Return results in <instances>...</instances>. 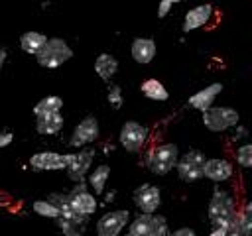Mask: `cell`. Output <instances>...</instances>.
I'll list each match as a JSON object with an SVG mask.
<instances>
[{
  "mask_svg": "<svg viewBox=\"0 0 252 236\" xmlns=\"http://www.w3.org/2000/svg\"><path fill=\"white\" fill-rule=\"evenodd\" d=\"M236 205L230 193L217 189L209 201V220L213 224V228H224L228 226V222L234 218L236 214Z\"/></svg>",
  "mask_w": 252,
  "mask_h": 236,
  "instance_id": "cell-1",
  "label": "cell"
},
{
  "mask_svg": "<svg viewBox=\"0 0 252 236\" xmlns=\"http://www.w3.org/2000/svg\"><path fill=\"white\" fill-rule=\"evenodd\" d=\"M71 57H73V49L61 37H47L45 45L35 55L39 67H43V69H57L63 63H67Z\"/></svg>",
  "mask_w": 252,
  "mask_h": 236,
  "instance_id": "cell-2",
  "label": "cell"
},
{
  "mask_svg": "<svg viewBox=\"0 0 252 236\" xmlns=\"http://www.w3.org/2000/svg\"><path fill=\"white\" fill-rule=\"evenodd\" d=\"M177 157H179V148L175 144H161V146H156L148 157H146V165L152 173L156 175H165L169 173L171 169H175V163H177Z\"/></svg>",
  "mask_w": 252,
  "mask_h": 236,
  "instance_id": "cell-3",
  "label": "cell"
},
{
  "mask_svg": "<svg viewBox=\"0 0 252 236\" xmlns=\"http://www.w3.org/2000/svg\"><path fill=\"white\" fill-rule=\"evenodd\" d=\"M240 116L230 106H211L203 112V126L211 132H224L238 124Z\"/></svg>",
  "mask_w": 252,
  "mask_h": 236,
  "instance_id": "cell-4",
  "label": "cell"
},
{
  "mask_svg": "<svg viewBox=\"0 0 252 236\" xmlns=\"http://www.w3.org/2000/svg\"><path fill=\"white\" fill-rule=\"evenodd\" d=\"M148 136H150L148 126H144L142 122H136V120H126L120 128L118 142L126 151L138 153V151L144 149V146L148 142Z\"/></svg>",
  "mask_w": 252,
  "mask_h": 236,
  "instance_id": "cell-5",
  "label": "cell"
},
{
  "mask_svg": "<svg viewBox=\"0 0 252 236\" xmlns=\"http://www.w3.org/2000/svg\"><path fill=\"white\" fill-rule=\"evenodd\" d=\"M205 153L199 149H189L183 155L177 157L175 169L181 181L185 183H195L199 179H203V165H205Z\"/></svg>",
  "mask_w": 252,
  "mask_h": 236,
  "instance_id": "cell-6",
  "label": "cell"
},
{
  "mask_svg": "<svg viewBox=\"0 0 252 236\" xmlns=\"http://www.w3.org/2000/svg\"><path fill=\"white\" fill-rule=\"evenodd\" d=\"M93 157H94V149L93 148H83L77 153H69V159H67V165H65L67 177L71 181H75V183L85 181L87 173L91 171Z\"/></svg>",
  "mask_w": 252,
  "mask_h": 236,
  "instance_id": "cell-7",
  "label": "cell"
},
{
  "mask_svg": "<svg viewBox=\"0 0 252 236\" xmlns=\"http://www.w3.org/2000/svg\"><path fill=\"white\" fill-rule=\"evenodd\" d=\"M128 220H130V212L126 208L104 212L96 220V236H118L122 228L128 224Z\"/></svg>",
  "mask_w": 252,
  "mask_h": 236,
  "instance_id": "cell-8",
  "label": "cell"
},
{
  "mask_svg": "<svg viewBox=\"0 0 252 236\" xmlns=\"http://www.w3.org/2000/svg\"><path fill=\"white\" fill-rule=\"evenodd\" d=\"M132 199H134V205L140 208V212H148V214H154L159 208V205H161V193L152 183L140 185L134 191Z\"/></svg>",
  "mask_w": 252,
  "mask_h": 236,
  "instance_id": "cell-9",
  "label": "cell"
},
{
  "mask_svg": "<svg viewBox=\"0 0 252 236\" xmlns=\"http://www.w3.org/2000/svg\"><path fill=\"white\" fill-rule=\"evenodd\" d=\"M98 138V120L94 116H85L73 130L69 144L73 148H85L89 144H93Z\"/></svg>",
  "mask_w": 252,
  "mask_h": 236,
  "instance_id": "cell-10",
  "label": "cell"
},
{
  "mask_svg": "<svg viewBox=\"0 0 252 236\" xmlns=\"http://www.w3.org/2000/svg\"><path fill=\"white\" fill-rule=\"evenodd\" d=\"M67 197H69L71 206H73L79 214H83V216H91V214H94V210H96V206H98L94 195H93L91 191L85 189V183H83V181H81L71 193H67Z\"/></svg>",
  "mask_w": 252,
  "mask_h": 236,
  "instance_id": "cell-11",
  "label": "cell"
},
{
  "mask_svg": "<svg viewBox=\"0 0 252 236\" xmlns=\"http://www.w3.org/2000/svg\"><path fill=\"white\" fill-rule=\"evenodd\" d=\"M69 153H57V151H37L30 157V165L39 171H63L67 165Z\"/></svg>",
  "mask_w": 252,
  "mask_h": 236,
  "instance_id": "cell-12",
  "label": "cell"
},
{
  "mask_svg": "<svg viewBox=\"0 0 252 236\" xmlns=\"http://www.w3.org/2000/svg\"><path fill=\"white\" fill-rule=\"evenodd\" d=\"M234 173V167L228 159H222V157H211V159H205V165H203V177L215 181V183H222L226 179H230Z\"/></svg>",
  "mask_w": 252,
  "mask_h": 236,
  "instance_id": "cell-13",
  "label": "cell"
},
{
  "mask_svg": "<svg viewBox=\"0 0 252 236\" xmlns=\"http://www.w3.org/2000/svg\"><path fill=\"white\" fill-rule=\"evenodd\" d=\"M220 92H222V85H220V83H211V85H207L205 88H201V90H197L195 94L189 96V106L195 108V110H199V112H205L207 108L213 106L215 98H217Z\"/></svg>",
  "mask_w": 252,
  "mask_h": 236,
  "instance_id": "cell-14",
  "label": "cell"
},
{
  "mask_svg": "<svg viewBox=\"0 0 252 236\" xmlns=\"http://www.w3.org/2000/svg\"><path fill=\"white\" fill-rule=\"evenodd\" d=\"M211 18H213V6L211 4H199L191 10H187V14L183 18V31L189 33L197 28H203L205 24H209Z\"/></svg>",
  "mask_w": 252,
  "mask_h": 236,
  "instance_id": "cell-15",
  "label": "cell"
},
{
  "mask_svg": "<svg viewBox=\"0 0 252 236\" xmlns=\"http://www.w3.org/2000/svg\"><path fill=\"white\" fill-rule=\"evenodd\" d=\"M132 59L140 65H148L156 57V41L150 37H136L130 45Z\"/></svg>",
  "mask_w": 252,
  "mask_h": 236,
  "instance_id": "cell-16",
  "label": "cell"
},
{
  "mask_svg": "<svg viewBox=\"0 0 252 236\" xmlns=\"http://www.w3.org/2000/svg\"><path fill=\"white\" fill-rule=\"evenodd\" d=\"M35 130L37 134L41 136H53L57 132L63 130V114L61 112H49V114H41V116H35Z\"/></svg>",
  "mask_w": 252,
  "mask_h": 236,
  "instance_id": "cell-17",
  "label": "cell"
},
{
  "mask_svg": "<svg viewBox=\"0 0 252 236\" xmlns=\"http://www.w3.org/2000/svg\"><path fill=\"white\" fill-rule=\"evenodd\" d=\"M118 71V59L110 53H100L94 59V73L102 79V81H110Z\"/></svg>",
  "mask_w": 252,
  "mask_h": 236,
  "instance_id": "cell-18",
  "label": "cell"
},
{
  "mask_svg": "<svg viewBox=\"0 0 252 236\" xmlns=\"http://www.w3.org/2000/svg\"><path fill=\"white\" fill-rule=\"evenodd\" d=\"M140 90H142V94H144L146 98H150V100L163 102V100H167V98H169L167 88H165V87H163V83H161V81H158V79H146V81H142Z\"/></svg>",
  "mask_w": 252,
  "mask_h": 236,
  "instance_id": "cell-19",
  "label": "cell"
},
{
  "mask_svg": "<svg viewBox=\"0 0 252 236\" xmlns=\"http://www.w3.org/2000/svg\"><path fill=\"white\" fill-rule=\"evenodd\" d=\"M45 41H47V35L39 31H26L20 35V47L30 55H37L39 49L45 45Z\"/></svg>",
  "mask_w": 252,
  "mask_h": 236,
  "instance_id": "cell-20",
  "label": "cell"
},
{
  "mask_svg": "<svg viewBox=\"0 0 252 236\" xmlns=\"http://www.w3.org/2000/svg\"><path fill=\"white\" fill-rule=\"evenodd\" d=\"M110 177V167L108 165H96L93 171H89V185L94 191V195H100L104 191V185Z\"/></svg>",
  "mask_w": 252,
  "mask_h": 236,
  "instance_id": "cell-21",
  "label": "cell"
},
{
  "mask_svg": "<svg viewBox=\"0 0 252 236\" xmlns=\"http://www.w3.org/2000/svg\"><path fill=\"white\" fill-rule=\"evenodd\" d=\"M61 108H63V98L51 94V96L41 98V100L33 106V114H35V116H41V114H49V112H61Z\"/></svg>",
  "mask_w": 252,
  "mask_h": 236,
  "instance_id": "cell-22",
  "label": "cell"
},
{
  "mask_svg": "<svg viewBox=\"0 0 252 236\" xmlns=\"http://www.w3.org/2000/svg\"><path fill=\"white\" fill-rule=\"evenodd\" d=\"M32 208H33L35 214H39V216H43V218H53V220L59 218V208H57L51 201H47V199L33 201V203H32Z\"/></svg>",
  "mask_w": 252,
  "mask_h": 236,
  "instance_id": "cell-23",
  "label": "cell"
},
{
  "mask_svg": "<svg viewBox=\"0 0 252 236\" xmlns=\"http://www.w3.org/2000/svg\"><path fill=\"white\" fill-rule=\"evenodd\" d=\"M150 222H152V214L140 212V216H136V218L130 222L128 232H130V234H136V236H146V234H148V228H150Z\"/></svg>",
  "mask_w": 252,
  "mask_h": 236,
  "instance_id": "cell-24",
  "label": "cell"
},
{
  "mask_svg": "<svg viewBox=\"0 0 252 236\" xmlns=\"http://www.w3.org/2000/svg\"><path fill=\"white\" fill-rule=\"evenodd\" d=\"M167 234H169V230H167L165 216L152 214V222H150V228H148V234L146 236H167Z\"/></svg>",
  "mask_w": 252,
  "mask_h": 236,
  "instance_id": "cell-25",
  "label": "cell"
},
{
  "mask_svg": "<svg viewBox=\"0 0 252 236\" xmlns=\"http://www.w3.org/2000/svg\"><path fill=\"white\" fill-rule=\"evenodd\" d=\"M238 220H240L242 236H250V232H252V206H250V203H246L244 208L238 212Z\"/></svg>",
  "mask_w": 252,
  "mask_h": 236,
  "instance_id": "cell-26",
  "label": "cell"
},
{
  "mask_svg": "<svg viewBox=\"0 0 252 236\" xmlns=\"http://www.w3.org/2000/svg\"><path fill=\"white\" fill-rule=\"evenodd\" d=\"M236 161L240 167L248 169L252 167V146L250 144H242L238 149H236Z\"/></svg>",
  "mask_w": 252,
  "mask_h": 236,
  "instance_id": "cell-27",
  "label": "cell"
},
{
  "mask_svg": "<svg viewBox=\"0 0 252 236\" xmlns=\"http://www.w3.org/2000/svg\"><path fill=\"white\" fill-rule=\"evenodd\" d=\"M106 100L110 102V106L120 108L122 102H124V98H122V88H120L118 85H110V87H108V92H106Z\"/></svg>",
  "mask_w": 252,
  "mask_h": 236,
  "instance_id": "cell-28",
  "label": "cell"
},
{
  "mask_svg": "<svg viewBox=\"0 0 252 236\" xmlns=\"http://www.w3.org/2000/svg\"><path fill=\"white\" fill-rule=\"evenodd\" d=\"M171 2H167V0H159V4H158V18H165L167 16V12L171 10Z\"/></svg>",
  "mask_w": 252,
  "mask_h": 236,
  "instance_id": "cell-29",
  "label": "cell"
},
{
  "mask_svg": "<svg viewBox=\"0 0 252 236\" xmlns=\"http://www.w3.org/2000/svg\"><path fill=\"white\" fill-rule=\"evenodd\" d=\"M12 142H14V134H12V132H8V130L0 132V148H6V146H10Z\"/></svg>",
  "mask_w": 252,
  "mask_h": 236,
  "instance_id": "cell-30",
  "label": "cell"
},
{
  "mask_svg": "<svg viewBox=\"0 0 252 236\" xmlns=\"http://www.w3.org/2000/svg\"><path fill=\"white\" fill-rule=\"evenodd\" d=\"M167 236H197V234H195L193 228H187V226H185V228H177V230H173V232L167 234Z\"/></svg>",
  "mask_w": 252,
  "mask_h": 236,
  "instance_id": "cell-31",
  "label": "cell"
},
{
  "mask_svg": "<svg viewBox=\"0 0 252 236\" xmlns=\"http://www.w3.org/2000/svg\"><path fill=\"white\" fill-rule=\"evenodd\" d=\"M209 236H226V230L224 228H213Z\"/></svg>",
  "mask_w": 252,
  "mask_h": 236,
  "instance_id": "cell-32",
  "label": "cell"
},
{
  "mask_svg": "<svg viewBox=\"0 0 252 236\" xmlns=\"http://www.w3.org/2000/svg\"><path fill=\"white\" fill-rule=\"evenodd\" d=\"M6 57H8V53H6V49H2V47H0V69H2V65H4V61H6Z\"/></svg>",
  "mask_w": 252,
  "mask_h": 236,
  "instance_id": "cell-33",
  "label": "cell"
},
{
  "mask_svg": "<svg viewBox=\"0 0 252 236\" xmlns=\"http://www.w3.org/2000/svg\"><path fill=\"white\" fill-rule=\"evenodd\" d=\"M167 2H171V4H175V2H181V0H167Z\"/></svg>",
  "mask_w": 252,
  "mask_h": 236,
  "instance_id": "cell-34",
  "label": "cell"
},
{
  "mask_svg": "<svg viewBox=\"0 0 252 236\" xmlns=\"http://www.w3.org/2000/svg\"><path fill=\"white\" fill-rule=\"evenodd\" d=\"M124 236H136V234H130V232H128V234H124Z\"/></svg>",
  "mask_w": 252,
  "mask_h": 236,
  "instance_id": "cell-35",
  "label": "cell"
},
{
  "mask_svg": "<svg viewBox=\"0 0 252 236\" xmlns=\"http://www.w3.org/2000/svg\"><path fill=\"white\" fill-rule=\"evenodd\" d=\"M81 236H87V234H81Z\"/></svg>",
  "mask_w": 252,
  "mask_h": 236,
  "instance_id": "cell-36",
  "label": "cell"
}]
</instances>
